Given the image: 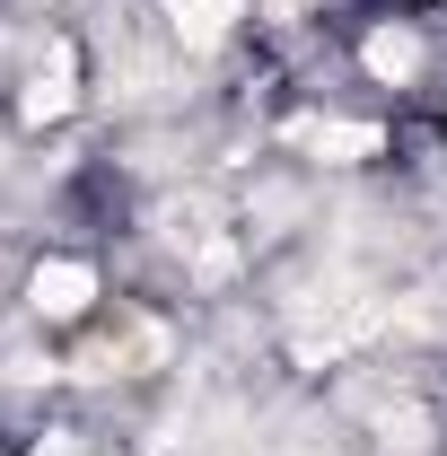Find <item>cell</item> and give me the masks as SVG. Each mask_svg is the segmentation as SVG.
Instances as JSON below:
<instances>
[{
  "mask_svg": "<svg viewBox=\"0 0 447 456\" xmlns=\"http://www.w3.org/2000/svg\"><path fill=\"white\" fill-rule=\"evenodd\" d=\"M237 18H246L237 0H167V27L184 36V45H193V53H211V45H220Z\"/></svg>",
  "mask_w": 447,
  "mask_h": 456,
  "instance_id": "cell-2",
  "label": "cell"
},
{
  "mask_svg": "<svg viewBox=\"0 0 447 456\" xmlns=\"http://www.w3.org/2000/svg\"><path fill=\"white\" fill-rule=\"evenodd\" d=\"M27 298H36V316H79V307L97 298V273H88V264H36Z\"/></svg>",
  "mask_w": 447,
  "mask_h": 456,
  "instance_id": "cell-1",
  "label": "cell"
},
{
  "mask_svg": "<svg viewBox=\"0 0 447 456\" xmlns=\"http://www.w3.org/2000/svg\"><path fill=\"white\" fill-rule=\"evenodd\" d=\"M360 61H369L378 79H394V88H403V79L421 70V36H412V27H378V36L360 45Z\"/></svg>",
  "mask_w": 447,
  "mask_h": 456,
  "instance_id": "cell-5",
  "label": "cell"
},
{
  "mask_svg": "<svg viewBox=\"0 0 447 456\" xmlns=\"http://www.w3.org/2000/svg\"><path fill=\"white\" fill-rule=\"evenodd\" d=\"M70 97H79V88H70V53H45V70H36V79H27V97H18V114H27V123H61V114H70Z\"/></svg>",
  "mask_w": 447,
  "mask_h": 456,
  "instance_id": "cell-3",
  "label": "cell"
},
{
  "mask_svg": "<svg viewBox=\"0 0 447 456\" xmlns=\"http://www.w3.org/2000/svg\"><path fill=\"white\" fill-rule=\"evenodd\" d=\"M378 430H386V448H430V412H421V403H403V412H378Z\"/></svg>",
  "mask_w": 447,
  "mask_h": 456,
  "instance_id": "cell-6",
  "label": "cell"
},
{
  "mask_svg": "<svg viewBox=\"0 0 447 456\" xmlns=\"http://www.w3.org/2000/svg\"><path fill=\"white\" fill-rule=\"evenodd\" d=\"M298 141H307L316 159H378V150H386L378 123H298Z\"/></svg>",
  "mask_w": 447,
  "mask_h": 456,
  "instance_id": "cell-4",
  "label": "cell"
}]
</instances>
